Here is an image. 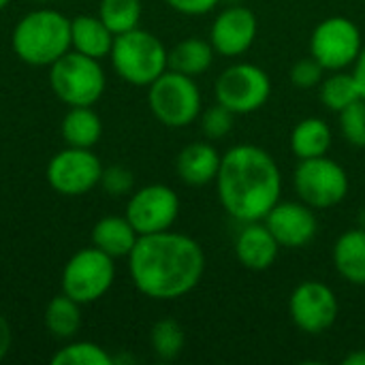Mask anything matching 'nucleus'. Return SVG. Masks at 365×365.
Instances as JSON below:
<instances>
[{
  "mask_svg": "<svg viewBox=\"0 0 365 365\" xmlns=\"http://www.w3.org/2000/svg\"><path fill=\"white\" fill-rule=\"evenodd\" d=\"M216 103L235 115H248L265 107L272 96V79L267 71L252 62H235L227 66L214 86Z\"/></svg>",
  "mask_w": 365,
  "mask_h": 365,
  "instance_id": "nucleus-8",
  "label": "nucleus"
},
{
  "mask_svg": "<svg viewBox=\"0 0 365 365\" xmlns=\"http://www.w3.org/2000/svg\"><path fill=\"white\" fill-rule=\"evenodd\" d=\"M331 261L342 280L365 287V229L355 227L344 231L331 250Z\"/></svg>",
  "mask_w": 365,
  "mask_h": 365,
  "instance_id": "nucleus-18",
  "label": "nucleus"
},
{
  "mask_svg": "<svg viewBox=\"0 0 365 365\" xmlns=\"http://www.w3.org/2000/svg\"><path fill=\"white\" fill-rule=\"evenodd\" d=\"M267 229L278 240L280 248L297 250L308 246L319 231L314 207L299 201H278L263 218Z\"/></svg>",
  "mask_w": 365,
  "mask_h": 365,
  "instance_id": "nucleus-15",
  "label": "nucleus"
},
{
  "mask_svg": "<svg viewBox=\"0 0 365 365\" xmlns=\"http://www.w3.org/2000/svg\"><path fill=\"white\" fill-rule=\"evenodd\" d=\"M364 45L359 26L344 15L325 17L310 34V56L327 73L351 68Z\"/></svg>",
  "mask_w": 365,
  "mask_h": 365,
  "instance_id": "nucleus-10",
  "label": "nucleus"
},
{
  "mask_svg": "<svg viewBox=\"0 0 365 365\" xmlns=\"http://www.w3.org/2000/svg\"><path fill=\"white\" fill-rule=\"evenodd\" d=\"M319 98L325 109L340 113L361 96L351 71H329V75H325L319 83Z\"/></svg>",
  "mask_w": 365,
  "mask_h": 365,
  "instance_id": "nucleus-25",
  "label": "nucleus"
},
{
  "mask_svg": "<svg viewBox=\"0 0 365 365\" xmlns=\"http://www.w3.org/2000/svg\"><path fill=\"white\" fill-rule=\"evenodd\" d=\"M101 186H103L105 192L111 195V197L130 195L133 188H135V175H133L130 169H126V167H122V165H111V167L103 169Z\"/></svg>",
  "mask_w": 365,
  "mask_h": 365,
  "instance_id": "nucleus-32",
  "label": "nucleus"
},
{
  "mask_svg": "<svg viewBox=\"0 0 365 365\" xmlns=\"http://www.w3.org/2000/svg\"><path fill=\"white\" fill-rule=\"evenodd\" d=\"M259 34L257 15L244 4H229L210 26V43L218 56L240 58L250 51Z\"/></svg>",
  "mask_w": 365,
  "mask_h": 365,
  "instance_id": "nucleus-14",
  "label": "nucleus"
},
{
  "mask_svg": "<svg viewBox=\"0 0 365 365\" xmlns=\"http://www.w3.org/2000/svg\"><path fill=\"white\" fill-rule=\"evenodd\" d=\"M338 122L344 141L353 148L365 150V98H359L346 109H342L338 113Z\"/></svg>",
  "mask_w": 365,
  "mask_h": 365,
  "instance_id": "nucleus-29",
  "label": "nucleus"
},
{
  "mask_svg": "<svg viewBox=\"0 0 365 365\" xmlns=\"http://www.w3.org/2000/svg\"><path fill=\"white\" fill-rule=\"evenodd\" d=\"M340 314L336 291L321 280L299 282L289 297V317L308 336H321L334 327Z\"/></svg>",
  "mask_w": 365,
  "mask_h": 365,
  "instance_id": "nucleus-11",
  "label": "nucleus"
},
{
  "mask_svg": "<svg viewBox=\"0 0 365 365\" xmlns=\"http://www.w3.org/2000/svg\"><path fill=\"white\" fill-rule=\"evenodd\" d=\"M233 120H235V113H231L227 107L216 103V105H212V107L201 111V115H199L201 133L210 141L225 139L231 133V128H233Z\"/></svg>",
  "mask_w": 365,
  "mask_h": 365,
  "instance_id": "nucleus-30",
  "label": "nucleus"
},
{
  "mask_svg": "<svg viewBox=\"0 0 365 365\" xmlns=\"http://www.w3.org/2000/svg\"><path fill=\"white\" fill-rule=\"evenodd\" d=\"M325 73H327V71H325L312 56H308V58L297 60V62L291 66L289 79H291V83H293L295 88H299V90H312V88H319V83L323 81Z\"/></svg>",
  "mask_w": 365,
  "mask_h": 365,
  "instance_id": "nucleus-31",
  "label": "nucleus"
},
{
  "mask_svg": "<svg viewBox=\"0 0 365 365\" xmlns=\"http://www.w3.org/2000/svg\"><path fill=\"white\" fill-rule=\"evenodd\" d=\"M128 272L141 295L173 302L199 287L205 274V252L195 237L171 229L139 235L128 255Z\"/></svg>",
  "mask_w": 365,
  "mask_h": 365,
  "instance_id": "nucleus-1",
  "label": "nucleus"
},
{
  "mask_svg": "<svg viewBox=\"0 0 365 365\" xmlns=\"http://www.w3.org/2000/svg\"><path fill=\"white\" fill-rule=\"evenodd\" d=\"M62 139L73 148H94L103 135V120L92 107H71L60 124Z\"/></svg>",
  "mask_w": 365,
  "mask_h": 365,
  "instance_id": "nucleus-23",
  "label": "nucleus"
},
{
  "mask_svg": "<svg viewBox=\"0 0 365 365\" xmlns=\"http://www.w3.org/2000/svg\"><path fill=\"white\" fill-rule=\"evenodd\" d=\"M103 169L105 167L101 165V158L92 152V148L68 145L49 160L47 182L60 195L79 197L101 184Z\"/></svg>",
  "mask_w": 365,
  "mask_h": 365,
  "instance_id": "nucleus-12",
  "label": "nucleus"
},
{
  "mask_svg": "<svg viewBox=\"0 0 365 365\" xmlns=\"http://www.w3.org/2000/svg\"><path fill=\"white\" fill-rule=\"evenodd\" d=\"M34 2H49V0H34Z\"/></svg>",
  "mask_w": 365,
  "mask_h": 365,
  "instance_id": "nucleus-39",
  "label": "nucleus"
},
{
  "mask_svg": "<svg viewBox=\"0 0 365 365\" xmlns=\"http://www.w3.org/2000/svg\"><path fill=\"white\" fill-rule=\"evenodd\" d=\"M115 34L98 15H77L71 19V47L90 58L103 60L111 53Z\"/></svg>",
  "mask_w": 365,
  "mask_h": 365,
  "instance_id": "nucleus-19",
  "label": "nucleus"
},
{
  "mask_svg": "<svg viewBox=\"0 0 365 365\" xmlns=\"http://www.w3.org/2000/svg\"><path fill=\"white\" fill-rule=\"evenodd\" d=\"M109 58L113 71L126 83L139 88H148L169 68V49L156 34L143 28L115 34Z\"/></svg>",
  "mask_w": 365,
  "mask_h": 365,
  "instance_id": "nucleus-4",
  "label": "nucleus"
},
{
  "mask_svg": "<svg viewBox=\"0 0 365 365\" xmlns=\"http://www.w3.org/2000/svg\"><path fill=\"white\" fill-rule=\"evenodd\" d=\"M351 73H353V79H355V83H357L359 96H361V98H365V45H364V49L359 51L357 60L353 62V66H351Z\"/></svg>",
  "mask_w": 365,
  "mask_h": 365,
  "instance_id": "nucleus-34",
  "label": "nucleus"
},
{
  "mask_svg": "<svg viewBox=\"0 0 365 365\" xmlns=\"http://www.w3.org/2000/svg\"><path fill=\"white\" fill-rule=\"evenodd\" d=\"M13 51L30 66H51L71 49V19L56 9L26 13L13 28Z\"/></svg>",
  "mask_w": 365,
  "mask_h": 365,
  "instance_id": "nucleus-3",
  "label": "nucleus"
},
{
  "mask_svg": "<svg viewBox=\"0 0 365 365\" xmlns=\"http://www.w3.org/2000/svg\"><path fill=\"white\" fill-rule=\"evenodd\" d=\"M214 184L222 210L242 225L263 220L282 195L278 163L255 143L229 148L222 154Z\"/></svg>",
  "mask_w": 365,
  "mask_h": 365,
  "instance_id": "nucleus-2",
  "label": "nucleus"
},
{
  "mask_svg": "<svg viewBox=\"0 0 365 365\" xmlns=\"http://www.w3.org/2000/svg\"><path fill=\"white\" fill-rule=\"evenodd\" d=\"M148 105L160 124L169 128H184L199 120L203 111V96L195 77L167 68L148 86Z\"/></svg>",
  "mask_w": 365,
  "mask_h": 365,
  "instance_id": "nucleus-6",
  "label": "nucleus"
},
{
  "mask_svg": "<svg viewBox=\"0 0 365 365\" xmlns=\"http://www.w3.org/2000/svg\"><path fill=\"white\" fill-rule=\"evenodd\" d=\"M214 56L216 51L210 38L205 41L199 36H188L169 49V68L197 79L212 68Z\"/></svg>",
  "mask_w": 365,
  "mask_h": 365,
  "instance_id": "nucleus-22",
  "label": "nucleus"
},
{
  "mask_svg": "<svg viewBox=\"0 0 365 365\" xmlns=\"http://www.w3.org/2000/svg\"><path fill=\"white\" fill-rule=\"evenodd\" d=\"M334 135H331V126L327 124V120L323 118H304L299 120L289 137V145L291 152L304 160V158H317V156H325L331 148Z\"/></svg>",
  "mask_w": 365,
  "mask_h": 365,
  "instance_id": "nucleus-21",
  "label": "nucleus"
},
{
  "mask_svg": "<svg viewBox=\"0 0 365 365\" xmlns=\"http://www.w3.org/2000/svg\"><path fill=\"white\" fill-rule=\"evenodd\" d=\"M141 13V0H101L98 4V17L113 34L139 28Z\"/></svg>",
  "mask_w": 365,
  "mask_h": 365,
  "instance_id": "nucleus-27",
  "label": "nucleus"
},
{
  "mask_svg": "<svg viewBox=\"0 0 365 365\" xmlns=\"http://www.w3.org/2000/svg\"><path fill=\"white\" fill-rule=\"evenodd\" d=\"M53 365H113L115 359L94 342H71L53 357Z\"/></svg>",
  "mask_w": 365,
  "mask_h": 365,
  "instance_id": "nucleus-28",
  "label": "nucleus"
},
{
  "mask_svg": "<svg viewBox=\"0 0 365 365\" xmlns=\"http://www.w3.org/2000/svg\"><path fill=\"white\" fill-rule=\"evenodd\" d=\"M115 259L98 250L96 246L77 250L64 265L62 293L79 302L81 306L94 304L113 287Z\"/></svg>",
  "mask_w": 365,
  "mask_h": 365,
  "instance_id": "nucleus-9",
  "label": "nucleus"
},
{
  "mask_svg": "<svg viewBox=\"0 0 365 365\" xmlns=\"http://www.w3.org/2000/svg\"><path fill=\"white\" fill-rule=\"evenodd\" d=\"M150 344L158 359L173 361L182 355L186 346V334L184 327L175 319H160L154 323L150 331Z\"/></svg>",
  "mask_w": 365,
  "mask_h": 365,
  "instance_id": "nucleus-26",
  "label": "nucleus"
},
{
  "mask_svg": "<svg viewBox=\"0 0 365 365\" xmlns=\"http://www.w3.org/2000/svg\"><path fill=\"white\" fill-rule=\"evenodd\" d=\"M124 216L139 235L169 231L180 216V197L167 184H148L130 192Z\"/></svg>",
  "mask_w": 365,
  "mask_h": 365,
  "instance_id": "nucleus-13",
  "label": "nucleus"
},
{
  "mask_svg": "<svg viewBox=\"0 0 365 365\" xmlns=\"http://www.w3.org/2000/svg\"><path fill=\"white\" fill-rule=\"evenodd\" d=\"M222 154L216 150V145L207 141H192L180 150L175 156V173L178 178L192 188L207 186L216 182L218 169H220Z\"/></svg>",
  "mask_w": 365,
  "mask_h": 365,
  "instance_id": "nucleus-17",
  "label": "nucleus"
},
{
  "mask_svg": "<svg viewBox=\"0 0 365 365\" xmlns=\"http://www.w3.org/2000/svg\"><path fill=\"white\" fill-rule=\"evenodd\" d=\"M280 255V244L263 220L244 222L235 237V257L250 272L269 269Z\"/></svg>",
  "mask_w": 365,
  "mask_h": 365,
  "instance_id": "nucleus-16",
  "label": "nucleus"
},
{
  "mask_svg": "<svg viewBox=\"0 0 365 365\" xmlns=\"http://www.w3.org/2000/svg\"><path fill=\"white\" fill-rule=\"evenodd\" d=\"M293 188L297 197L314 210H329L340 205L351 188L346 169L325 156L304 158L293 171Z\"/></svg>",
  "mask_w": 365,
  "mask_h": 365,
  "instance_id": "nucleus-7",
  "label": "nucleus"
},
{
  "mask_svg": "<svg viewBox=\"0 0 365 365\" xmlns=\"http://www.w3.org/2000/svg\"><path fill=\"white\" fill-rule=\"evenodd\" d=\"M344 365H365V349H357L353 353H349L344 359H342Z\"/></svg>",
  "mask_w": 365,
  "mask_h": 365,
  "instance_id": "nucleus-36",
  "label": "nucleus"
},
{
  "mask_svg": "<svg viewBox=\"0 0 365 365\" xmlns=\"http://www.w3.org/2000/svg\"><path fill=\"white\" fill-rule=\"evenodd\" d=\"M81 304L66 293L56 295L45 308V327L53 338L68 340L81 329Z\"/></svg>",
  "mask_w": 365,
  "mask_h": 365,
  "instance_id": "nucleus-24",
  "label": "nucleus"
},
{
  "mask_svg": "<svg viewBox=\"0 0 365 365\" xmlns=\"http://www.w3.org/2000/svg\"><path fill=\"white\" fill-rule=\"evenodd\" d=\"M9 2H11V0H0V11H2V9H6V6H9Z\"/></svg>",
  "mask_w": 365,
  "mask_h": 365,
  "instance_id": "nucleus-38",
  "label": "nucleus"
},
{
  "mask_svg": "<svg viewBox=\"0 0 365 365\" xmlns=\"http://www.w3.org/2000/svg\"><path fill=\"white\" fill-rule=\"evenodd\" d=\"M137 240L139 233L126 216H105L92 229V246L113 259H128Z\"/></svg>",
  "mask_w": 365,
  "mask_h": 365,
  "instance_id": "nucleus-20",
  "label": "nucleus"
},
{
  "mask_svg": "<svg viewBox=\"0 0 365 365\" xmlns=\"http://www.w3.org/2000/svg\"><path fill=\"white\" fill-rule=\"evenodd\" d=\"M11 346H13V331H11L9 321H6L4 314L0 312V361L9 355Z\"/></svg>",
  "mask_w": 365,
  "mask_h": 365,
  "instance_id": "nucleus-35",
  "label": "nucleus"
},
{
  "mask_svg": "<svg viewBox=\"0 0 365 365\" xmlns=\"http://www.w3.org/2000/svg\"><path fill=\"white\" fill-rule=\"evenodd\" d=\"M49 86L64 105L92 107L101 101L107 77L101 60L68 49L49 66Z\"/></svg>",
  "mask_w": 365,
  "mask_h": 365,
  "instance_id": "nucleus-5",
  "label": "nucleus"
},
{
  "mask_svg": "<svg viewBox=\"0 0 365 365\" xmlns=\"http://www.w3.org/2000/svg\"><path fill=\"white\" fill-rule=\"evenodd\" d=\"M175 13L188 17H201L218 9L220 0H165Z\"/></svg>",
  "mask_w": 365,
  "mask_h": 365,
  "instance_id": "nucleus-33",
  "label": "nucleus"
},
{
  "mask_svg": "<svg viewBox=\"0 0 365 365\" xmlns=\"http://www.w3.org/2000/svg\"><path fill=\"white\" fill-rule=\"evenodd\" d=\"M359 227H364L365 229V207L361 210V214H359Z\"/></svg>",
  "mask_w": 365,
  "mask_h": 365,
  "instance_id": "nucleus-37",
  "label": "nucleus"
}]
</instances>
